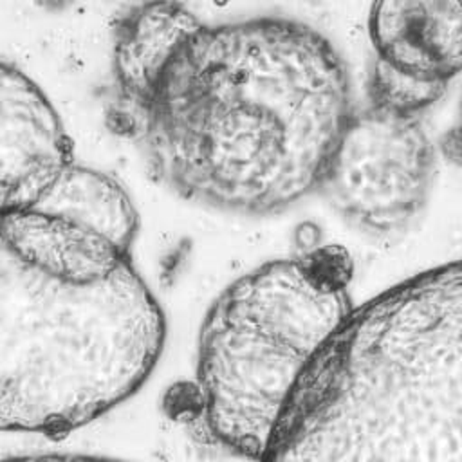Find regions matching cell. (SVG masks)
<instances>
[{
    "label": "cell",
    "mask_w": 462,
    "mask_h": 462,
    "mask_svg": "<svg viewBox=\"0 0 462 462\" xmlns=\"http://www.w3.org/2000/svg\"><path fill=\"white\" fill-rule=\"evenodd\" d=\"M350 116L346 69L328 40L294 20L254 18L199 22L108 117L179 197L269 215L319 188Z\"/></svg>",
    "instance_id": "6da1fadb"
},
{
    "label": "cell",
    "mask_w": 462,
    "mask_h": 462,
    "mask_svg": "<svg viewBox=\"0 0 462 462\" xmlns=\"http://www.w3.org/2000/svg\"><path fill=\"white\" fill-rule=\"evenodd\" d=\"M164 337L130 253L63 217L0 213V431L99 419L141 388Z\"/></svg>",
    "instance_id": "7a4b0ae2"
},
{
    "label": "cell",
    "mask_w": 462,
    "mask_h": 462,
    "mask_svg": "<svg viewBox=\"0 0 462 462\" xmlns=\"http://www.w3.org/2000/svg\"><path fill=\"white\" fill-rule=\"evenodd\" d=\"M263 460H462V260L348 312L301 372Z\"/></svg>",
    "instance_id": "3957f363"
},
{
    "label": "cell",
    "mask_w": 462,
    "mask_h": 462,
    "mask_svg": "<svg viewBox=\"0 0 462 462\" xmlns=\"http://www.w3.org/2000/svg\"><path fill=\"white\" fill-rule=\"evenodd\" d=\"M318 263L274 260L235 280L208 310L197 381L211 435L262 458L301 372L352 310Z\"/></svg>",
    "instance_id": "277c9868"
},
{
    "label": "cell",
    "mask_w": 462,
    "mask_h": 462,
    "mask_svg": "<svg viewBox=\"0 0 462 462\" xmlns=\"http://www.w3.org/2000/svg\"><path fill=\"white\" fill-rule=\"evenodd\" d=\"M433 166V146L415 116L370 106L348 117L319 188L356 227L392 235L422 209Z\"/></svg>",
    "instance_id": "5b68a950"
},
{
    "label": "cell",
    "mask_w": 462,
    "mask_h": 462,
    "mask_svg": "<svg viewBox=\"0 0 462 462\" xmlns=\"http://www.w3.org/2000/svg\"><path fill=\"white\" fill-rule=\"evenodd\" d=\"M69 162L70 139L51 101L0 61V213L32 209Z\"/></svg>",
    "instance_id": "8992f818"
},
{
    "label": "cell",
    "mask_w": 462,
    "mask_h": 462,
    "mask_svg": "<svg viewBox=\"0 0 462 462\" xmlns=\"http://www.w3.org/2000/svg\"><path fill=\"white\" fill-rule=\"evenodd\" d=\"M368 34L374 72L408 81L437 99L462 72V0H374Z\"/></svg>",
    "instance_id": "52a82bcc"
},
{
    "label": "cell",
    "mask_w": 462,
    "mask_h": 462,
    "mask_svg": "<svg viewBox=\"0 0 462 462\" xmlns=\"http://www.w3.org/2000/svg\"><path fill=\"white\" fill-rule=\"evenodd\" d=\"M32 209L96 231L126 253L139 227L137 211L125 188L110 175L74 161L63 168Z\"/></svg>",
    "instance_id": "ba28073f"
},
{
    "label": "cell",
    "mask_w": 462,
    "mask_h": 462,
    "mask_svg": "<svg viewBox=\"0 0 462 462\" xmlns=\"http://www.w3.org/2000/svg\"><path fill=\"white\" fill-rule=\"evenodd\" d=\"M121 2L126 9H132V7H139V5H146V4H155V2H166V0H117Z\"/></svg>",
    "instance_id": "9c48e42d"
}]
</instances>
